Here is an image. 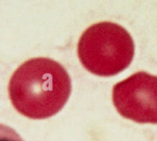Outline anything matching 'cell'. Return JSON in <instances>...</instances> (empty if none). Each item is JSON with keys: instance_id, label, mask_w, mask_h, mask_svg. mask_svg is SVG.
Here are the masks:
<instances>
[{"instance_id": "cell-4", "label": "cell", "mask_w": 157, "mask_h": 141, "mask_svg": "<svg viewBox=\"0 0 157 141\" xmlns=\"http://www.w3.org/2000/svg\"><path fill=\"white\" fill-rule=\"evenodd\" d=\"M0 141H24L11 127L0 124Z\"/></svg>"}, {"instance_id": "cell-2", "label": "cell", "mask_w": 157, "mask_h": 141, "mask_svg": "<svg viewBox=\"0 0 157 141\" xmlns=\"http://www.w3.org/2000/svg\"><path fill=\"white\" fill-rule=\"evenodd\" d=\"M77 54L86 70L97 76L111 77L130 66L134 56V42L121 25L99 22L82 34Z\"/></svg>"}, {"instance_id": "cell-1", "label": "cell", "mask_w": 157, "mask_h": 141, "mask_svg": "<svg viewBox=\"0 0 157 141\" xmlns=\"http://www.w3.org/2000/svg\"><path fill=\"white\" fill-rule=\"evenodd\" d=\"M71 91V79L66 69L46 57L23 63L13 73L8 84V95L14 108L35 120L58 114L67 103Z\"/></svg>"}, {"instance_id": "cell-3", "label": "cell", "mask_w": 157, "mask_h": 141, "mask_svg": "<svg viewBox=\"0 0 157 141\" xmlns=\"http://www.w3.org/2000/svg\"><path fill=\"white\" fill-rule=\"evenodd\" d=\"M112 99L118 113L140 124H157V76L141 71L117 83Z\"/></svg>"}]
</instances>
